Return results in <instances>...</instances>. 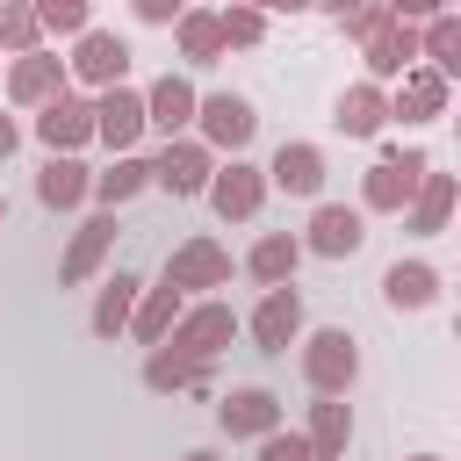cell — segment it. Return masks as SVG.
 <instances>
[{"instance_id":"33","label":"cell","mask_w":461,"mask_h":461,"mask_svg":"<svg viewBox=\"0 0 461 461\" xmlns=\"http://www.w3.org/2000/svg\"><path fill=\"white\" fill-rule=\"evenodd\" d=\"M259 461H310V447L295 439V432H267V454Z\"/></svg>"},{"instance_id":"27","label":"cell","mask_w":461,"mask_h":461,"mask_svg":"<svg viewBox=\"0 0 461 461\" xmlns=\"http://www.w3.org/2000/svg\"><path fill=\"white\" fill-rule=\"evenodd\" d=\"M447 202H454V180L432 173V180H425V202H418V230H432V223L447 216Z\"/></svg>"},{"instance_id":"7","label":"cell","mask_w":461,"mask_h":461,"mask_svg":"<svg viewBox=\"0 0 461 461\" xmlns=\"http://www.w3.org/2000/svg\"><path fill=\"white\" fill-rule=\"evenodd\" d=\"M274 418H281V403H274L267 389H238V396H223V432H274Z\"/></svg>"},{"instance_id":"6","label":"cell","mask_w":461,"mask_h":461,"mask_svg":"<svg viewBox=\"0 0 461 461\" xmlns=\"http://www.w3.org/2000/svg\"><path fill=\"white\" fill-rule=\"evenodd\" d=\"M274 187H288V194H317V187H324V158H317L310 144H281V151H274Z\"/></svg>"},{"instance_id":"24","label":"cell","mask_w":461,"mask_h":461,"mask_svg":"<svg viewBox=\"0 0 461 461\" xmlns=\"http://www.w3.org/2000/svg\"><path fill=\"white\" fill-rule=\"evenodd\" d=\"M288 267H295V238H267V245L252 252V274H259V281H288Z\"/></svg>"},{"instance_id":"16","label":"cell","mask_w":461,"mask_h":461,"mask_svg":"<svg viewBox=\"0 0 461 461\" xmlns=\"http://www.w3.org/2000/svg\"><path fill=\"white\" fill-rule=\"evenodd\" d=\"M403 108H411L418 122H425V115H439V108H447V79H439V72H411V79H403V94H396V115H403Z\"/></svg>"},{"instance_id":"13","label":"cell","mask_w":461,"mask_h":461,"mask_svg":"<svg viewBox=\"0 0 461 461\" xmlns=\"http://www.w3.org/2000/svg\"><path fill=\"white\" fill-rule=\"evenodd\" d=\"M122 65H130L122 36H101V29H94V36L79 43V72H86V79H122Z\"/></svg>"},{"instance_id":"35","label":"cell","mask_w":461,"mask_h":461,"mask_svg":"<svg viewBox=\"0 0 461 461\" xmlns=\"http://www.w3.org/2000/svg\"><path fill=\"white\" fill-rule=\"evenodd\" d=\"M29 29H36V14H0V36L7 43H29Z\"/></svg>"},{"instance_id":"5","label":"cell","mask_w":461,"mask_h":461,"mask_svg":"<svg viewBox=\"0 0 461 461\" xmlns=\"http://www.w3.org/2000/svg\"><path fill=\"white\" fill-rule=\"evenodd\" d=\"M202 122H209V137H216V144H230V151H238V144L252 137V122H259V115H252V101H238V94H209V101H202Z\"/></svg>"},{"instance_id":"9","label":"cell","mask_w":461,"mask_h":461,"mask_svg":"<svg viewBox=\"0 0 461 461\" xmlns=\"http://www.w3.org/2000/svg\"><path fill=\"white\" fill-rule=\"evenodd\" d=\"M230 331H238V317H230V310H194V317H187V331H180V346H187V360L202 367Z\"/></svg>"},{"instance_id":"18","label":"cell","mask_w":461,"mask_h":461,"mask_svg":"<svg viewBox=\"0 0 461 461\" xmlns=\"http://www.w3.org/2000/svg\"><path fill=\"white\" fill-rule=\"evenodd\" d=\"M194 115V94H187V79H166V86H151V122L158 130H180Z\"/></svg>"},{"instance_id":"8","label":"cell","mask_w":461,"mask_h":461,"mask_svg":"<svg viewBox=\"0 0 461 461\" xmlns=\"http://www.w3.org/2000/svg\"><path fill=\"white\" fill-rule=\"evenodd\" d=\"M382 295H389L396 310H425V303L439 295V274H432V267H389V274H382Z\"/></svg>"},{"instance_id":"21","label":"cell","mask_w":461,"mask_h":461,"mask_svg":"<svg viewBox=\"0 0 461 461\" xmlns=\"http://www.w3.org/2000/svg\"><path fill=\"white\" fill-rule=\"evenodd\" d=\"M108 238H115V223H108V216H94V223L79 230V245H72V259H65V281H79V274H86V267L101 259V245H108Z\"/></svg>"},{"instance_id":"31","label":"cell","mask_w":461,"mask_h":461,"mask_svg":"<svg viewBox=\"0 0 461 461\" xmlns=\"http://www.w3.org/2000/svg\"><path fill=\"white\" fill-rule=\"evenodd\" d=\"M36 14H43L50 29H79V22H86V0H36Z\"/></svg>"},{"instance_id":"30","label":"cell","mask_w":461,"mask_h":461,"mask_svg":"<svg viewBox=\"0 0 461 461\" xmlns=\"http://www.w3.org/2000/svg\"><path fill=\"white\" fill-rule=\"evenodd\" d=\"M411 50H418V43H411V29L382 36V43H375V72H396V65H411Z\"/></svg>"},{"instance_id":"29","label":"cell","mask_w":461,"mask_h":461,"mask_svg":"<svg viewBox=\"0 0 461 461\" xmlns=\"http://www.w3.org/2000/svg\"><path fill=\"white\" fill-rule=\"evenodd\" d=\"M194 375H202V367H194L187 353H158V360H151V389H173V382H194Z\"/></svg>"},{"instance_id":"14","label":"cell","mask_w":461,"mask_h":461,"mask_svg":"<svg viewBox=\"0 0 461 461\" xmlns=\"http://www.w3.org/2000/svg\"><path fill=\"white\" fill-rule=\"evenodd\" d=\"M36 130H43V144H79V137L94 130V115H86L79 101H65V94H58V101L43 108V122H36Z\"/></svg>"},{"instance_id":"11","label":"cell","mask_w":461,"mask_h":461,"mask_svg":"<svg viewBox=\"0 0 461 461\" xmlns=\"http://www.w3.org/2000/svg\"><path fill=\"white\" fill-rule=\"evenodd\" d=\"M202 173H209V158H202L194 144H180V151H166V158L151 166V180H158V187H173V194H194V187H202Z\"/></svg>"},{"instance_id":"19","label":"cell","mask_w":461,"mask_h":461,"mask_svg":"<svg viewBox=\"0 0 461 461\" xmlns=\"http://www.w3.org/2000/svg\"><path fill=\"white\" fill-rule=\"evenodd\" d=\"M303 447H310V461H331V454L346 447V403H317V432H310Z\"/></svg>"},{"instance_id":"1","label":"cell","mask_w":461,"mask_h":461,"mask_svg":"<svg viewBox=\"0 0 461 461\" xmlns=\"http://www.w3.org/2000/svg\"><path fill=\"white\" fill-rule=\"evenodd\" d=\"M353 367H360V360H353V339H346V331H317V339H310V382H317L324 396L346 389Z\"/></svg>"},{"instance_id":"2","label":"cell","mask_w":461,"mask_h":461,"mask_svg":"<svg viewBox=\"0 0 461 461\" xmlns=\"http://www.w3.org/2000/svg\"><path fill=\"white\" fill-rule=\"evenodd\" d=\"M360 209H339V202H324L317 209V223H310V245L324 252V259H346V252H360Z\"/></svg>"},{"instance_id":"36","label":"cell","mask_w":461,"mask_h":461,"mask_svg":"<svg viewBox=\"0 0 461 461\" xmlns=\"http://www.w3.org/2000/svg\"><path fill=\"white\" fill-rule=\"evenodd\" d=\"M137 14H144V22H173V14H180V0H137Z\"/></svg>"},{"instance_id":"3","label":"cell","mask_w":461,"mask_h":461,"mask_svg":"<svg viewBox=\"0 0 461 461\" xmlns=\"http://www.w3.org/2000/svg\"><path fill=\"white\" fill-rule=\"evenodd\" d=\"M295 331H303V303H295V288H274V295L259 303V317H252V339H259L267 353H281Z\"/></svg>"},{"instance_id":"10","label":"cell","mask_w":461,"mask_h":461,"mask_svg":"<svg viewBox=\"0 0 461 461\" xmlns=\"http://www.w3.org/2000/svg\"><path fill=\"white\" fill-rule=\"evenodd\" d=\"M94 130H101L108 144H130V137L144 130V101H137V94H108V101L94 108Z\"/></svg>"},{"instance_id":"41","label":"cell","mask_w":461,"mask_h":461,"mask_svg":"<svg viewBox=\"0 0 461 461\" xmlns=\"http://www.w3.org/2000/svg\"><path fill=\"white\" fill-rule=\"evenodd\" d=\"M0 216H7V209H0Z\"/></svg>"},{"instance_id":"17","label":"cell","mask_w":461,"mask_h":461,"mask_svg":"<svg viewBox=\"0 0 461 461\" xmlns=\"http://www.w3.org/2000/svg\"><path fill=\"white\" fill-rule=\"evenodd\" d=\"M216 209H223V216H252V209H259V180H252V166L216 173Z\"/></svg>"},{"instance_id":"15","label":"cell","mask_w":461,"mask_h":461,"mask_svg":"<svg viewBox=\"0 0 461 461\" xmlns=\"http://www.w3.org/2000/svg\"><path fill=\"white\" fill-rule=\"evenodd\" d=\"M36 194H43L50 209H72V202L86 194V166H72V158H50V166H43V180H36Z\"/></svg>"},{"instance_id":"26","label":"cell","mask_w":461,"mask_h":461,"mask_svg":"<svg viewBox=\"0 0 461 461\" xmlns=\"http://www.w3.org/2000/svg\"><path fill=\"white\" fill-rule=\"evenodd\" d=\"M50 79H58V65H50V58H29V65L14 72V101H43Z\"/></svg>"},{"instance_id":"4","label":"cell","mask_w":461,"mask_h":461,"mask_svg":"<svg viewBox=\"0 0 461 461\" xmlns=\"http://www.w3.org/2000/svg\"><path fill=\"white\" fill-rule=\"evenodd\" d=\"M418 180H425V151H403V158H389V166L367 173V202H375V209H396Z\"/></svg>"},{"instance_id":"12","label":"cell","mask_w":461,"mask_h":461,"mask_svg":"<svg viewBox=\"0 0 461 461\" xmlns=\"http://www.w3.org/2000/svg\"><path fill=\"white\" fill-rule=\"evenodd\" d=\"M202 281H223V252H216V245H187V252L166 267V288H202Z\"/></svg>"},{"instance_id":"20","label":"cell","mask_w":461,"mask_h":461,"mask_svg":"<svg viewBox=\"0 0 461 461\" xmlns=\"http://www.w3.org/2000/svg\"><path fill=\"white\" fill-rule=\"evenodd\" d=\"M375 122H382V94H375V86H353V94L339 101V130H353V137H367Z\"/></svg>"},{"instance_id":"25","label":"cell","mask_w":461,"mask_h":461,"mask_svg":"<svg viewBox=\"0 0 461 461\" xmlns=\"http://www.w3.org/2000/svg\"><path fill=\"white\" fill-rule=\"evenodd\" d=\"M425 50L439 58V79H447V72L461 65V58H454V50H461V29H454V14H439V22H432V36H425Z\"/></svg>"},{"instance_id":"40","label":"cell","mask_w":461,"mask_h":461,"mask_svg":"<svg viewBox=\"0 0 461 461\" xmlns=\"http://www.w3.org/2000/svg\"><path fill=\"white\" fill-rule=\"evenodd\" d=\"M187 461H209V454H187Z\"/></svg>"},{"instance_id":"23","label":"cell","mask_w":461,"mask_h":461,"mask_svg":"<svg viewBox=\"0 0 461 461\" xmlns=\"http://www.w3.org/2000/svg\"><path fill=\"white\" fill-rule=\"evenodd\" d=\"M144 180H151V166H137V158H122L115 173H101V180H94V194H101V202H122V194H137Z\"/></svg>"},{"instance_id":"37","label":"cell","mask_w":461,"mask_h":461,"mask_svg":"<svg viewBox=\"0 0 461 461\" xmlns=\"http://www.w3.org/2000/svg\"><path fill=\"white\" fill-rule=\"evenodd\" d=\"M7 151H14V122L0 115V158H7Z\"/></svg>"},{"instance_id":"28","label":"cell","mask_w":461,"mask_h":461,"mask_svg":"<svg viewBox=\"0 0 461 461\" xmlns=\"http://www.w3.org/2000/svg\"><path fill=\"white\" fill-rule=\"evenodd\" d=\"M180 36H187V58H209V50L223 43V29H216L209 14H187V22H180Z\"/></svg>"},{"instance_id":"39","label":"cell","mask_w":461,"mask_h":461,"mask_svg":"<svg viewBox=\"0 0 461 461\" xmlns=\"http://www.w3.org/2000/svg\"><path fill=\"white\" fill-rule=\"evenodd\" d=\"M267 7H295V0H267Z\"/></svg>"},{"instance_id":"32","label":"cell","mask_w":461,"mask_h":461,"mask_svg":"<svg viewBox=\"0 0 461 461\" xmlns=\"http://www.w3.org/2000/svg\"><path fill=\"white\" fill-rule=\"evenodd\" d=\"M173 310H180V303H173V288H166V295H151V303H144V317H137V331H144V339H158Z\"/></svg>"},{"instance_id":"38","label":"cell","mask_w":461,"mask_h":461,"mask_svg":"<svg viewBox=\"0 0 461 461\" xmlns=\"http://www.w3.org/2000/svg\"><path fill=\"white\" fill-rule=\"evenodd\" d=\"M324 7H331V14H346V7H360V0H324Z\"/></svg>"},{"instance_id":"34","label":"cell","mask_w":461,"mask_h":461,"mask_svg":"<svg viewBox=\"0 0 461 461\" xmlns=\"http://www.w3.org/2000/svg\"><path fill=\"white\" fill-rule=\"evenodd\" d=\"M216 29H223L230 43H252V36H259V14H245V7H238V14H223Z\"/></svg>"},{"instance_id":"22","label":"cell","mask_w":461,"mask_h":461,"mask_svg":"<svg viewBox=\"0 0 461 461\" xmlns=\"http://www.w3.org/2000/svg\"><path fill=\"white\" fill-rule=\"evenodd\" d=\"M130 288H137L130 274H115V281H108V295H101V310H94V331H101V339H115V324L130 317Z\"/></svg>"}]
</instances>
